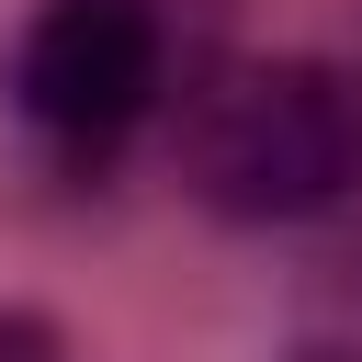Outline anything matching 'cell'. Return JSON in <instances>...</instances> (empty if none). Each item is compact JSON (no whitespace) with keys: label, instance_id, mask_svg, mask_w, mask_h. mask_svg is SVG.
Wrapping results in <instances>:
<instances>
[{"label":"cell","instance_id":"obj_4","mask_svg":"<svg viewBox=\"0 0 362 362\" xmlns=\"http://www.w3.org/2000/svg\"><path fill=\"white\" fill-rule=\"evenodd\" d=\"M294 362H351V351H294Z\"/></svg>","mask_w":362,"mask_h":362},{"label":"cell","instance_id":"obj_2","mask_svg":"<svg viewBox=\"0 0 362 362\" xmlns=\"http://www.w3.org/2000/svg\"><path fill=\"white\" fill-rule=\"evenodd\" d=\"M170 79V34L147 0H45L11 45V102L45 136H124Z\"/></svg>","mask_w":362,"mask_h":362},{"label":"cell","instance_id":"obj_3","mask_svg":"<svg viewBox=\"0 0 362 362\" xmlns=\"http://www.w3.org/2000/svg\"><path fill=\"white\" fill-rule=\"evenodd\" d=\"M0 362H68V328L45 305H0Z\"/></svg>","mask_w":362,"mask_h":362},{"label":"cell","instance_id":"obj_1","mask_svg":"<svg viewBox=\"0 0 362 362\" xmlns=\"http://www.w3.org/2000/svg\"><path fill=\"white\" fill-rule=\"evenodd\" d=\"M181 192L226 226H305L362 181V79L328 57H238L181 102Z\"/></svg>","mask_w":362,"mask_h":362}]
</instances>
